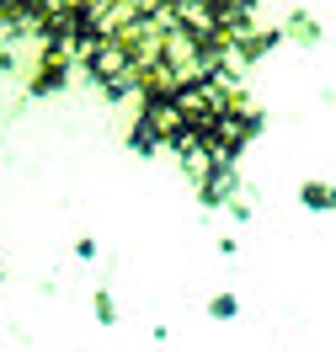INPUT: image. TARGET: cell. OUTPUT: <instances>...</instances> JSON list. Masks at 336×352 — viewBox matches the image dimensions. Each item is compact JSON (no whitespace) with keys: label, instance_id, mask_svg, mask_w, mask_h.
I'll return each mask as SVG.
<instances>
[{"label":"cell","instance_id":"obj_1","mask_svg":"<svg viewBox=\"0 0 336 352\" xmlns=\"http://www.w3.org/2000/svg\"><path fill=\"white\" fill-rule=\"evenodd\" d=\"M150 6L155 0H0V16L54 38H128L144 27Z\"/></svg>","mask_w":336,"mask_h":352}]
</instances>
